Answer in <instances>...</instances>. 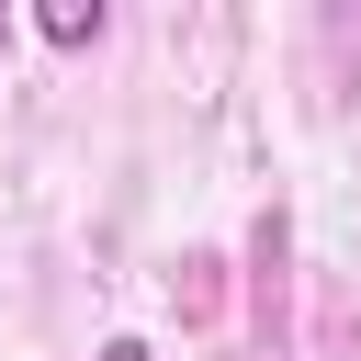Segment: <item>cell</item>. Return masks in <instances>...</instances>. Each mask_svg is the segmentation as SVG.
Here are the masks:
<instances>
[{
	"instance_id": "obj_1",
	"label": "cell",
	"mask_w": 361,
	"mask_h": 361,
	"mask_svg": "<svg viewBox=\"0 0 361 361\" xmlns=\"http://www.w3.org/2000/svg\"><path fill=\"white\" fill-rule=\"evenodd\" d=\"M34 34H45V45H90V34H102V0H45Z\"/></svg>"
},
{
	"instance_id": "obj_2",
	"label": "cell",
	"mask_w": 361,
	"mask_h": 361,
	"mask_svg": "<svg viewBox=\"0 0 361 361\" xmlns=\"http://www.w3.org/2000/svg\"><path fill=\"white\" fill-rule=\"evenodd\" d=\"M90 361H158V350H147V338H102Z\"/></svg>"
},
{
	"instance_id": "obj_3",
	"label": "cell",
	"mask_w": 361,
	"mask_h": 361,
	"mask_svg": "<svg viewBox=\"0 0 361 361\" xmlns=\"http://www.w3.org/2000/svg\"><path fill=\"white\" fill-rule=\"evenodd\" d=\"M0 45H11V11H0Z\"/></svg>"
}]
</instances>
